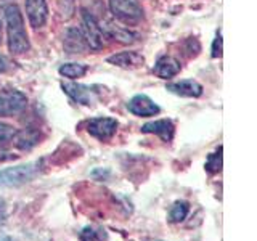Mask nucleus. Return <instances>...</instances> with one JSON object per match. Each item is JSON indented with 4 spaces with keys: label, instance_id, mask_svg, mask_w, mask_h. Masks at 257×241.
Masks as SVG:
<instances>
[{
    "label": "nucleus",
    "instance_id": "1",
    "mask_svg": "<svg viewBox=\"0 0 257 241\" xmlns=\"http://www.w3.org/2000/svg\"><path fill=\"white\" fill-rule=\"evenodd\" d=\"M5 21H7V36H8V50L13 55H24L29 52L31 42L28 37V31L24 26V18L18 5H8L5 8Z\"/></svg>",
    "mask_w": 257,
    "mask_h": 241
},
{
    "label": "nucleus",
    "instance_id": "2",
    "mask_svg": "<svg viewBox=\"0 0 257 241\" xmlns=\"http://www.w3.org/2000/svg\"><path fill=\"white\" fill-rule=\"evenodd\" d=\"M40 172V163H28L15 167H7L0 171V188L20 187L31 180H34Z\"/></svg>",
    "mask_w": 257,
    "mask_h": 241
},
{
    "label": "nucleus",
    "instance_id": "3",
    "mask_svg": "<svg viewBox=\"0 0 257 241\" xmlns=\"http://www.w3.org/2000/svg\"><path fill=\"white\" fill-rule=\"evenodd\" d=\"M109 10L125 26H135L145 18L143 7L139 0H109Z\"/></svg>",
    "mask_w": 257,
    "mask_h": 241
},
{
    "label": "nucleus",
    "instance_id": "4",
    "mask_svg": "<svg viewBox=\"0 0 257 241\" xmlns=\"http://www.w3.org/2000/svg\"><path fill=\"white\" fill-rule=\"evenodd\" d=\"M82 32L88 44V48L90 50H101L104 47L106 32H104V28L98 23V20L87 10H82Z\"/></svg>",
    "mask_w": 257,
    "mask_h": 241
},
{
    "label": "nucleus",
    "instance_id": "5",
    "mask_svg": "<svg viewBox=\"0 0 257 241\" xmlns=\"http://www.w3.org/2000/svg\"><path fill=\"white\" fill-rule=\"evenodd\" d=\"M28 106V96L16 88H4L0 90V116L12 117Z\"/></svg>",
    "mask_w": 257,
    "mask_h": 241
},
{
    "label": "nucleus",
    "instance_id": "6",
    "mask_svg": "<svg viewBox=\"0 0 257 241\" xmlns=\"http://www.w3.org/2000/svg\"><path fill=\"white\" fill-rule=\"evenodd\" d=\"M117 120L112 117H93L87 123V132L100 142H109L117 131Z\"/></svg>",
    "mask_w": 257,
    "mask_h": 241
},
{
    "label": "nucleus",
    "instance_id": "7",
    "mask_svg": "<svg viewBox=\"0 0 257 241\" xmlns=\"http://www.w3.org/2000/svg\"><path fill=\"white\" fill-rule=\"evenodd\" d=\"M127 109L128 112H132L134 116H139V117H150L161 112V108L158 104L153 101L148 95H143V93L132 96L127 103Z\"/></svg>",
    "mask_w": 257,
    "mask_h": 241
},
{
    "label": "nucleus",
    "instance_id": "8",
    "mask_svg": "<svg viewBox=\"0 0 257 241\" xmlns=\"http://www.w3.org/2000/svg\"><path fill=\"white\" fill-rule=\"evenodd\" d=\"M24 8H26V16L32 28L39 29L45 26L47 18H48L47 0H26V2H24Z\"/></svg>",
    "mask_w": 257,
    "mask_h": 241
},
{
    "label": "nucleus",
    "instance_id": "9",
    "mask_svg": "<svg viewBox=\"0 0 257 241\" xmlns=\"http://www.w3.org/2000/svg\"><path fill=\"white\" fill-rule=\"evenodd\" d=\"M63 47L64 50L71 55H76V53H85L88 48V44L84 37V32L82 29L79 28H69L64 32V39H63Z\"/></svg>",
    "mask_w": 257,
    "mask_h": 241
},
{
    "label": "nucleus",
    "instance_id": "10",
    "mask_svg": "<svg viewBox=\"0 0 257 241\" xmlns=\"http://www.w3.org/2000/svg\"><path fill=\"white\" fill-rule=\"evenodd\" d=\"M142 132L143 134H155L163 142L169 143L174 139L175 126L171 119H158V120H151V123H147L145 126H142Z\"/></svg>",
    "mask_w": 257,
    "mask_h": 241
},
{
    "label": "nucleus",
    "instance_id": "11",
    "mask_svg": "<svg viewBox=\"0 0 257 241\" xmlns=\"http://www.w3.org/2000/svg\"><path fill=\"white\" fill-rule=\"evenodd\" d=\"M167 90L171 93H175L179 96H187V98H198L203 95V85L193 79H185L180 82L167 84Z\"/></svg>",
    "mask_w": 257,
    "mask_h": 241
},
{
    "label": "nucleus",
    "instance_id": "12",
    "mask_svg": "<svg viewBox=\"0 0 257 241\" xmlns=\"http://www.w3.org/2000/svg\"><path fill=\"white\" fill-rule=\"evenodd\" d=\"M180 69H182V66H180L179 60H175L174 56L164 55L156 61L155 69H153V71H155V74L159 79H172V77H175L177 74H179Z\"/></svg>",
    "mask_w": 257,
    "mask_h": 241
},
{
    "label": "nucleus",
    "instance_id": "13",
    "mask_svg": "<svg viewBox=\"0 0 257 241\" xmlns=\"http://www.w3.org/2000/svg\"><path fill=\"white\" fill-rule=\"evenodd\" d=\"M106 61L119 68H137L145 61V58L139 52H120L116 55H111Z\"/></svg>",
    "mask_w": 257,
    "mask_h": 241
},
{
    "label": "nucleus",
    "instance_id": "14",
    "mask_svg": "<svg viewBox=\"0 0 257 241\" xmlns=\"http://www.w3.org/2000/svg\"><path fill=\"white\" fill-rule=\"evenodd\" d=\"M61 87L74 101L82 103V104H92L93 103V92H92L90 87L79 85V84H63Z\"/></svg>",
    "mask_w": 257,
    "mask_h": 241
},
{
    "label": "nucleus",
    "instance_id": "15",
    "mask_svg": "<svg viewBox=\"0 0 257 241\" xmlns=\"http://www.w3.org/2000/svg\"><path fill=\"white\" fill-rule=\"evenodd\" d=\"M13 142H15V145L20 150H26L28 151L31 148H34L36 145L39 143V134L34 132V131H29V129H26V131L16 132Z\"/></svg>",
    "mask_w": 257,
    "mask_h": 241
},
{
    "label": "nucleus",
    "instance_id": "16",
    "mask_svg": "<svg viewBox=\"0 0 257 241\" xmlns=\"http://www.w3.org/2000/svg\"><path fill=\"white\" fill-rule=\"evenodd\" d=\"M87 66L82 63H64L63 66H60V74L63 77H68L71 80H76V79H80L87 74Z\"/></svg>",
    "mask_w": 257,
    "mask_h": 241
},
{
    "label": "nucleus",
    "instance_id": "17",
    "mask_svg": "<svg viewBox=\"0 0 257 241\" xmlns=\"http://www.w3.org/2000/svg\"><path fill=\"white\" fill-rule=\"evenodd\" d=\"M79 239L80 241H106L108 239V233L104 228L100 227H90L87 225L79 233Z\"/></svg>",
    "mask_w": 257,
    "mask_h": 241
},
{
    "label": "nucleus",
    "instance_id": "18",
    "mask_svg": "<svg viewBox=\"0 0 257 241\" xmlns=\"http://www.w3.org/2000/svg\"><path fill=\"white\" fill-rule=\"evenodd\" d=\"M190 212V204L187 201H177L172 204L171 211H169V220L172 223H180L187 219V215Z\"/></svg>",
    "mask_w": 257,
    "mask_h": 241
},
{
    "label": "nucleus",
    "instance_id": "19",
    "mask_svg": "<svg viewBox=\"0 0 257 241\" xmlns=\"http://www.w3.org/2000/svg\"><path fill=\"white\" fill-rule=\"evenodd\" d=\"M204 167L209 174H219L222 171V147H219L215 153H211L207 156Z\"/></svg>",
    "mask_w": 257,
    "mask_h": 241
},
{
    "label": "nucleus",
    "instance_id": "20",
    "mask_svg": "<svg viewBox=\"0 0 257 241\" xmlns=\"http://www.w3.org/2000/svg\"><path fill=\"white\" fill-rule=\"evenodd\" d=\"M108 32L116 40H119V42H122V44H132V42H135V39H137V34H134V32L127 31L124 28L108 26Z\"/></svg>",
    "mask_w": 257,
    "mask_h": 241
},
{
    "label": "nucleus",
    "instance_id": "21",
    "mask_svg": "<svg viewBox=\"0 0 257 241\" xmlns=\"http://www.w3.org/2000/svg\"><path fill=\"white\" fill-rule=\"evenodd\" d=\"M16 129L10 124H5V123H0V145H7V143H12L15 135H16Z\"/></svg>",
    "mask_w": 257,
    "mask_h": 241
},
{
    "label": "nucleus",
    "instance_id": "22",
    "mask_svg": "<svg viewBox=\"0 0 257 241\" xmlns=\"http://www.w3.org/2000/svg\"><path fill=\"white\" fill-rule=\"evenodd\" d=\"M212 58H219L222 56V36L217 34V37L214 39V44H212Z\"/></svg>",
    "mask_w": 257,
    "mask_h": 241
},
{
    "label": "nucleus",
    "instance_id": "23",
    "mask_svg": "<svg viewBox=\"0 0 257 241\" xmlns=\"http://www.w3.org/2000/svg\"><path fill=\"white\" fill-rule=\"evenodd\" d=\"M7 69H8V61H7L5 56L0 55V74H4Z\"/></svg>",
    "mask_w": 257,
    "mask_h": 241
},
{
    "label": "nucleus",
    "instance_id": "24",
    "mask_svg": "<svg viewBox=\"0 0 257 241\" xmlns=\"http://www.w3.org/2000/svg\"><path fill=\"white\" fill-rule=\"evenodd\" d=\"M0 241H13V238L7 236V235H0Z\"/></svg>",
    "mask_w": 257,
    "mask_h": 241
},
{
    "label": "nucleus",
    "instance_id": "25",
    "mask_svg": "<svg viewBox=\"0 0 257 241\" xmlns=\"http://www.w3.org/2000/svg\"><path fill=\"white\" fill-rule=\"evenodd\" d=\"M0 44H2V23H0Z\"/></svg>",
    "mask_w": 257,
    "mask_h": 241
},
{
    "label": "nucleus",
    "instance_id": "26",
    "mask_svg": "<svg viewBox=\"0 0 257 241\" xmlns=\"http://www.w3.org/2000/svg\"><path fill=\"white\" fill-rule=\"evenodd\" d=\"M156 241H161V239H156Z\"/></svg>",
    "mask_w": 257,
    "mask_h": 241
}]
</instances>
